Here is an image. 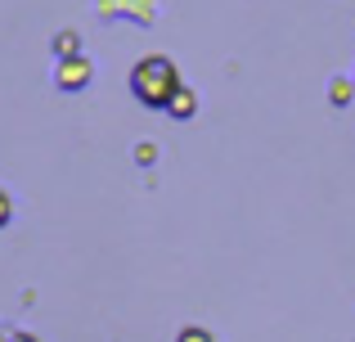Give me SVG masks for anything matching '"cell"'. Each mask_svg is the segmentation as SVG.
I'll return each instance as SVG.
<instances>
[{
    "label": "cell",
    "instance_id": "cell-1",
    "mask_svg": "<svg viewBox=\"0 0 355 342\" xmlns=\"http://www.w3.org/2000/svg\"><path fill=\"white\" fill-rule=\"evenodd\" d=\"M180 86L184 81H180V72H175V63L166 59V54H148V59H139L135 68H130V95L148 108H166Z\"/></svg>",
    "mask_w": 355,
    "mask_h": 342
},
{
    "label": "cell",
    "instance_id": "cell-2",
    "mask_svg": "<svg viewBox=\"0 0 355 342\" xmlns=\"http://www.w3.org/2000/svg\"><path fill=\"white\" fill-rule=\"evenodd\" d=\"M90 77H95V63H90L86 54L59 59V68H54V86H59V90H86Z\"/></svg>",
    "mask_w": 355,
    "mask_h": 342
},
{
    "label": "cell",
    "instance_id": "cell-3",
    "mask_svg": "<svg viewBox=\"0 0 355 342\" xmlns=\"http://www.w3.org/2000/svg\"><path fill=\"white\" fill-rule=\"evenodd\" d=\"M95 9L113 23V18H130V23L148 27L153 23V0H95Z\"/></svg>",
    "mask_w": 355,
    "mask_h": 342
},
{
    "label": "cell",
    "instance_id": "cell-4",
    "mask_svg": "<svg viewBox=\"0 0 355 342\" xmlns=\"http://www.w3.org/2000/svg\"><path fill=\"white\" fill-rule=\"evenodd\" d=\"M166 113H171V117H193V113H198V95H193L189 86H180V90H175V99L166 104Z\"/></svg>",
    "mask_w": 355,
    "mask_h": 342
},
{
    "label": "cell",
    "instance_id": "cell-5",
    "mask_svg": "<svg viewBox=\"0 0 355 342\" xmlns=\"http://www.w3.org/2000/svg\"><path fill=\"white\" fill-rule=\"evenodd\" d=\"M54 54H59V59L81 54V36H77V32H59V36H54Z\"/></svg>",
    "mask_w": 355,
    "mask_h": 342
},
{
    "label": "cell",
    "instance_id": "cell-6",
    "mask_svg": "<svg viewBox=\"0 0 355 342\" xmlns=\"http://www.w3.org/2000/svg\"><path fill=\"white\" fill-rule=\"evenodd\" d=\"M175 342H216V334H211V329H202V325H184L180 334H175Z\"/></svg>",
    "mask_w": 355,
    "mask_h": 342
},
{
    "label": "cell",
    "instance_id": "cell-7",
    "mask_svg": "<svg viewBox=\"0 0 355 342\" xmlns=\"http://www.w3.org/2000/svg\"><path fill=\"white\" fill-rule=\"evenodd\" d=\"M333 104H351V81H333Z\"/></svg>",
    "mask_w": 355,
    "mask_h": 342
},
{
    "label": "cell",
    "instance_id": "cell-8",
    "mask_svg": "<svg viewBox=\"0 0 355 342\" xmlns=\"http://www.w3.org/2000/svg\"><path fill=\"white\" fill-rule=\"evenodd\" d=\"M9 216H14V203H9V194L0 189V230L9 225Z\"/></svg>",
    "mask_w": 355,
    "mask_h": 342
},
{
    "label": "cell",
    "instance_id": "cell-9",
    "mask_svg": "<svg viewBox=\"0 0 355 342\" xmlns=\"http://www.w3.org/2000/svg\"><path fill=\"white\" fill-rule=\"evenodd\" d=\"M0 342H36L32 334H18V329H5V334H0Z\"/></svg>",
    "mask_w": 355,
    "mask_h": 342
},
{
    "label": "cell",
    "instance_id": "cell-10",
    "mask_svg": "<svg viewBox=\"0 0 355 342\" xmlns=\"http://www.w3.org/2000/svg\"><path fill=\"white\" fill-rule=\"evenodd\" d=\"M153 153H157L153 144H139V149H135V158H139V162H153Z\"/></svg>",
    "mask_w": 355,
    "mask_h": 342
}]
</instances>
